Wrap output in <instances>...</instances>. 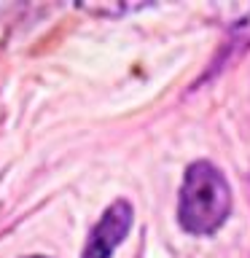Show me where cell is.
Segmentation results:
<instances>
[{
  "label": "cell",
  "mask_w": 250,
  "mask_h": 258,
  "mask_svg": "<svg viewBox=\"0 0 250 258\" xmlns=\"http://www.w3.org/2000/svg\"><path fill=\"white\" fill-rule=\"evenodd\" d=\"M231 215V185L213 161L189 164L177 197V223L194 237H210Z\"/></svg>",
  "instance_id": "obj_1"
},
{
  "label": "cell",
  "mask_w": 250,
  "mask_h": 258,
  "mask_svg": "<svg viewBox=\"0 0 250 258\" xmlns=\"http://www.w3.org/2000/svg\"><path fill=\"white\" fill-rule=\"evenodd\" d=\"M27 258H48V255H27Z\"/></svg>",
  "instance_id": "obj_3"
},
{
  "label": "cell",
  "mask_w": 250,
  "mask_h": 258,
  "mask_svg": "<svg viewBox=\"0 0 250 258\" xmlns=\"http://www.w3.org/2000/svg\"><path fill=\"white\" fill-rule=\"evenodd\" d=\"M132 205L127 199L110 202L100 215V221L94 223L81 258H110L113 250L127 239L129 229H132Z\"/></svg>",
  "instance_id": "obj_2"
}]
</instances>
